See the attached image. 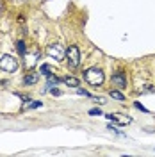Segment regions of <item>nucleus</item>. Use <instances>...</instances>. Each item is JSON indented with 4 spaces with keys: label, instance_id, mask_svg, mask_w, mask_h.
<instances>
[{
    "label": "nucleus",
    "instance_id": "nucleus-5",
    "mask_svg": "<svg viewBox=\"0 0 155 157\" xmlns=\"http://www.w3.org/2000/svg\"><path fill=\"white\" fill-rule=\"evenodd\" d=\"M111 80H112V84H114L118 89H125L127 88V75L123 73V71H118V73H114Z\"/></svg>",
    "mask_w": 155,
    "mask_h": 157
},
{
    "label": "nucleus",
    "instance_id": "nucleus-13",
    "mask_svg": "<svg viewBox=\"0 0 155 157\" xmlns=\"http://www.w3.org/2000/svg\"><path fill=\"white\" fill-rule=\"evenodd\" d=\"M16 48H18V52L21 54V56L27 54V50H25V43H23V41H18V43H16Z\"/></svg>",
    "mask_w": 155,
    "mask_h": 157
},
{
    "label": "nucleus",
    "instance_id": "nucleus-4",
    "mask_svg": "<svg viewBox=\"0 0 155 157\" xmlns=\"http://www.w3.org/2000/svg\"><path fill=\"white\" fill-rule=\"evenodd\" d=\"M47 54H48L52 59H55V61H61V59H64V56H66V52H64V48L61 47V45H48V48H47Z\"/></svg>",
    "mask_w": 155,
    "mask_h": 157
},
{
    "label": "nucleus",
    "instance_id": "nucleus-16",
    "mask_svg": "<svg viewBox=\"0 0 155 157\" xmlns=\"http://www.w3.org/2000/svg\"><path fill=\"white\" fill-rule=\"evenodd\" d=\"M0 84H2V80H0Z\"/></svg>",
    "mask_w": 155,
    "mask_h": 157
},
{
    "label": "nucleus",
    "instance_id": "nucleus-2",
    "mask_svg": "<svg viewBox=\"0 0 155 157\" xmlns=\"http://www.w3.org/2000/svg\"><path fill=\"white\" fill-rule=\"evenodd\" d=\"M66 63H68V66L71 70L78 68V64H80V50H78L77 45H71L66 50Z\"/></svg>",
    "mask_w": 155,
    "mask_h": 157
},
{
    "label": "nucleus",
    "instance_id": "nucleus-6",
    "mask_svg": "<svg viewBox=\"0 0 155 157\" xmlns=\"http://www.w3.org/2000/svg\"><path fill=\"white\" fill-rule=\"evenodd\" d=\"M39 59V52L36 50V52H32V54H25V66L27 68H32L36 63H38Z\"/></svg>",
    "mask_w": 155,
    "mask_h": 157
},
{
    "label": "nucleus",
    "instance_id": "nucleus-8",
    "mask_svg": "<svg viewBox=\"0 0 155 157\" xmlns=\"http://www.w3.org/2000/svg\"><path fill=\"white\" fill-rule=\"evenodd\" d=\"M107 120H112L116 123H130V118H119V114H107Z\"/></svg>",
    "mask_w": 155,
    "mask_h": 157
},
{
    "label": "nucleus",
    "instance_id": "nucleus-15",
    "mask_svg": "<svg viewBox=\"0 0 155 157\" xmlns=\"http://www.w3.org/2000/svg\"><path fill=\"white\" fill-rule=\"evenodd\" d=\"M39 105H41V102H32L29 107H30V109H36V107H39Z\"/></svg>",
    "mask_w": 155,
    "mask_h": 157
},
{
    "label": "nucleus",
    "instance_id": "nucleus-12",
    "mask_svg": "<svg viewBox=\"0 0 155 157\" xmlns=\"http://www.w3.org/2000/svg\"><path fill=\"white\" fill-rule=\"evenodd\" d=\"M41 73L45 77H48V75H52V68H50L48 64H41Z\"/></svg>",
    "mask_w": 155,
    "mask_h": 157
},
{
    "label": "nucleus",
    "instance_id": "nucleus-3",
    "mask_svg": "<svg viewBox=\"0 0 155 157\" xmlns=\"http://www.w3.org/2000/svg\"><path fill=\"white\" fill-rule=\"evenodd\" d=\"M0 68L4 71H16L18 70V59L13 57V56H2L0 57Z\"/></svg>",
    "mask_w": 155,
    "mask_h": 157
},
{
    "label": "nucleus",
    "instance_id": "nucleus-9",
    "mask_svg": "<svg viewBox=\"0 0 155 157\" xmlns=\"http://www.w3.org/2000/svg\"><path fill=\"white\" fill-rule=\"evenodd\" d=\"M62 82L66 84V86H70V88H78V78H75V77H64L62 78Z\"/></svg>",
    "mask_w": 155,
    "mask_h": 157
},
{
    "label": "nucleus",
    "instance_id": "nucleus-1",
    "mask_svg": "<svg viewBox=\"0 0 155 157\" xmlns=\"http://www.w3.org/2000/svg\"><path fill=\"white\" fill-rule=\"evenodd\" d=\"M84 80L91 86H102L105 80V75L100 68H87L84 71Z\"/></svg>",
    "mask_w": 155,
    "mask_h": 157
},
{
    "label": "nucleus",
    "instance_id": "nucleus-14",
    "mask_svg": "<svg viewBox=\"0 0 155 157\" xmlns=\"http://www.w3.org/2000/svg\"><path fill=\"white\" fill-rule=\"evenodd\" d=\"M89 114H91V116H102V111H100V109H91Z\"/></svg>",
    "mask_w": 155,
    "mask_h": 157
},
{
    "label": "nucleus",
    "instance_id": "nucleus-7",
    "mask_svg": "<svg viewBox=\"0 0 155 157\" xmlns=\"http://www.w3.org/2000/svg\"><path fill=\"white\" fill-rule=\"evenodd\" d=\"M38 80H39L38 73H27V75L23 77V84H25V86H32V84H36Z\"/></svg>",
    "mask_w": 155,
    "mask_h": 157
},
{
    "label": "nucleus",
    "instance_id": "nucleus-10",
    "mask_svg": "<svg viewBox=\"0 0 155 157\" xmlns=\"http://www.w3.org/2000/svg\"><path fill=\"white\" fill-rule=\"evenodd\" d=\"M57 82H59V78H57V77H54V75H48V82H47V86H45V88H47V89L54 88V86H57Z\"/></svg>",
    "mask_w": 155,
    "mask_h": 157
},
{
    "label": "nucleus",
    "instance_id": "nucleus-11",
    "mask_svg": "<svg viewBox=\"0 0 155 157\" xmlns=\"http://www.w3.org/2000/svg\"><path fill=\"white\" fill-rule=\"evenodd\" d=\"M109 95H111V97H112V98H116V100H121V102L125 100V95H123L121 91H118V89H112V91H111Z\"/></svg>",
    "mask_w": 155,
    "mask_h": 157
}]
</instances>
